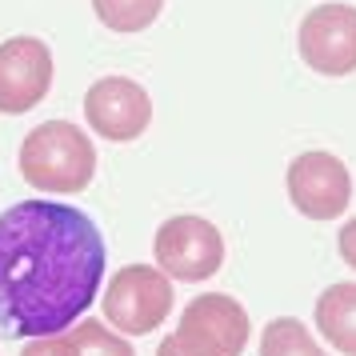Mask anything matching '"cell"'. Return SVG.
I'll use <instances>...</instances> for the list:
<instances>
[{"label":"cell","instance_id":"52a82bcc","mask_svg":"<svg viewBox=\"0 0 356 356\" xmlns=\"http://www.w3.org/2000/svg\"><path fill=\"white\" fill-rule=\"evenodd\" d=\"M52 88V52L36 36H13L0 44V113L20 116L36 108Z\"/></svg>","mask_w":356,"mask_h":356},{"label":"cell","instance_id":"7a4b0ae2","mask_svg":"<svg viewBox=\"0 0 356 356\" xmlns=\"http://www.w3.org/2000/svg\"><path fill=\"white\" fill-rule=\"evenodd\" d=\"M20 172L33 188L44 193H84L97 177V148L88 132L72 120H44L20 145Z\"/></svg>","mask_w":356,"mask_h":356},{"label":"cell","instance_id":"ba28073f","mask_svg":"<svg viewBox=\"0 0 356 356\" xmlns=\"http://www.w3.org/2000/svg\"><path fill=\"white\" fill-rule=\"evenodd\" d=\"M300 56L321 76L356 72V8L353 4H321L300 24Z\"/></svg>","mask_w":356,"mask_h":356},{"label":"cell","instance_id":"9c48e42d","mask_svg":"<svg viewBox=\"0 0 356 356\" xmlns=\"http://www.w3.org/2000/svg\"><path fill=\"white\" fill-rule=\"evenodd\" d=\"M84 120L104 140H136L152 124V100L129 76H104L84 92Z\"/></svg>","mask_w":356,"mask_h":356},{"label":"cell","instance_id":"3957f363","mask_svg":"<svg viewBox=\"0 0 356 356\" xmlns=\"http://www.w3.org/2000/svg\"><path fill=\"white\" fill-rule=\"evenodd\" d=\"M172 312V280L152 264H129L104 289V321L124 337H145Z\"/></svg>","mask_w":356,"mask_h":356},{"label":"cell","instance_id":"4fadbf2b","mask_svg":"<svg viewBox=\"0 0 356 356\" xmlns=\"http://www.w3.org/2000/svg\"><path fill=\"white\" fill-rule=\"evenodd\" d=\"M65 337L72 340L76 356H136L129 340H120L116 332H108L100 321H76Z\"/></svg>","mask_w":356,"mask_h":356},{"label":"cell","instance_id":"9a60e30c","mask_svg":"<svg viewBox=\"0 0 356 356\" xmlns=\"http://www.w3.org/2000/svg\"><path fill=\"white\" fill-rule=\"evenodd\" d=\"M337 244H340V257H344V264H353V268H356V216L340 228Z\"/></svg>","mask_w":356,"mask_h":356},{"label":"cell","instance_id":"2e32d148","mask_svg":"<svg viewBox=\"0 0 356 356\" xmlns=\"http://www.w3.org/2000/svg\"><path fill=\"white\" fill-rule=\"evenodd\" d=\"M156 356H193V353H188V348H184V344L177 340V332H172V337H164V340H161Z\"/></svg>","mask_w":356,"mask_h":356},{"label":"cell","instance_id":"6da1fadb","mask_svg":"<svg viewBox=\"0 0 356 356\" xmlns=\"http://www.w3.org/2000/svg\"><path fill=\"white\" fill-rule=\"evenodd\" d=\"M104 241L92 216L56 200H20L0 212V332L56 337L92 308Z\"/></svg>","mask_w":356,"mask_h":356},{"label":"cell","instance_id":"277c9868","mask_svg":"<svg viewBox=\"0 0 356 356\" xmlns=\"http://www.w3.org/2000/svg\"><path fill=\"white\" fill-rule=\"evenodd\" d=\"M156 264L164 276H177V280H209L220 273L225 264V236L220 228L204 220V216H172L156 228V241H152Z\"/></svg>","mask_w":356,"mask_h":356},{"label":"cell","instance_id":"5bb4252c","mask_svg":"<svg viewBox=\"0 0 356 356\" xmlns=\"http://www.w3.org/2000/svg\"><path fill=\"white\" fill-rule=\"evenodd\" d=\"M20 356H76V348H72L68 337H40V340H33Z\"/></svg>","mask_w":356,"mask_h":356},{"label":"cell","instance_id":"5b68a950","mask_svg":"<svg viewBox=\"0 0 356 356\" xmlns=\"http://www.w3.org/2000/svg\"><path fill=\"white\" fill-rule=\"evenodd\" d=\"M248 312L225 292H204L180 312L177 340L193 356H241L248 344Z\"/></svg>","mask_w":356,"mask_h":356},{"label":"cell","instance_id":"8fae6325","mask_svg":"<svg viewBox=\"0 0 356 356\" xmlns=\"http://www.w3.org/2000/svg\"><path fill=\"white\" fill-rule=\"evenodd\" d=\"M260 356H328L296 316H276L260 332Z\"/></svg>","mask_w":356,"mask_h":356},{"label":"cell","instance_id":"30bf717a","mask_svg":"<svg viewBox=\"0 0 356 356\" xmlns=\"http://www.w3.org/2000/svg\"><path fill=\"white\" fill-rule=\"evenodd\" d=\"M316 324L332 348H340L344 356H356V284L324 289L316 300Z\"/></svg>","mask_w":356,"mask_h":356},{"label":"cell","instance_id":"8992f818","mask_svg":"<svg viewBox=\"0 0 356 356\" xmlns=\"http://www.w3.org/2000/svg\"><path fill=\"white\" fill-rule=\"evenodd\" d=\"M289 196L308 220H337L353 204V177L332 152H300L289 164Z\"/></svg>","mask_w":356,"mask_h":356},{"label":"cell","instance_id":"7c38bea8","mask_svg":"<svg viewBox=\"0 0 356 356\" xmlns=\"http://www.w3.org/2000/svg\"><path fill=\"white\" fill-rule=\"evenodd\" d=\"M97 20L113 33H145L161 17L164 0H92Z\"/></svg>","mask_w":356,"mask_h":356}]
</instances>
